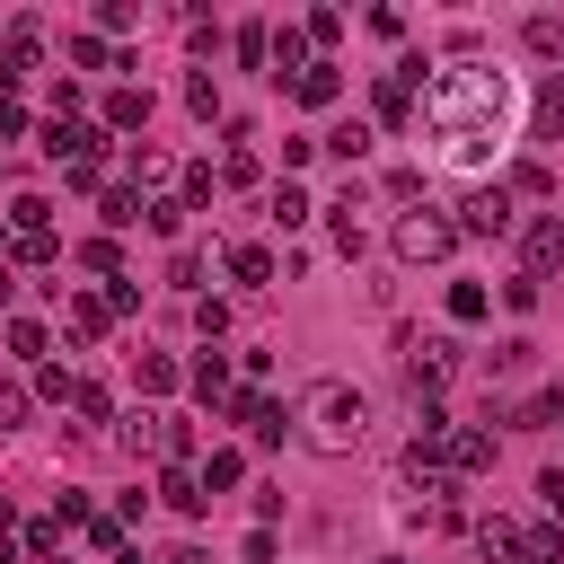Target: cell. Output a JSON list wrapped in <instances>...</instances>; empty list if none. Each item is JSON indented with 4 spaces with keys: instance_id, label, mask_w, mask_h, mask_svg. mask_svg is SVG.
Instances as JSON below:
<instances>
[{
    "instance_id": "1",
    "label": "cell",
    "mask_w": 564,
    "mask_h": 564,
    "mask_svg": "<svg viewBox=\"0 0 564 564\" xmlns=\"http://www.w3.org/2000/svg\"><path fill=\"white\" fill-rule=\"evenodd\" d=\"M423 115L441 123V141H485V123H502V79L494 70H432L423 88Z\"/></svg>"
},
{
    "instance_id": "40",
    "label": "cell",
    "mask_w": 564,
    "mask_h": 564,
    "mask_svg": "<svg viewBox=\"0 0 564 564\" xmlns=\"http://www.w3.org/2000/svg\"><path fill=\"white\" fill-rule=\"evenodd\" d=\"M132 26V0H97V35H123Z\"/></svg>"
},
{
    "instance_id": "10",
    "label": "cell",
    "mask_w": 564,
    "mask_h": 564,
    "mask_svg": "<svg viewBox=\"0 0 564 564\" xmlns=\"http://www.w3.org/2000/svg\"><path fill=\"white\" fill-rule=\"evenodd\" d=\"M229 414H238V423H247V432H256V441H282V432H291V414H282V405H273V397H238V405H229Z\"/></svg>"
},
{
    "instance_id": "14",
    "label": "cell",
    "mask_w": 564,
    "mask_h": 564,
    "mask_svg": "<svg viewBox=\"0 0 564 564\" xmlns=\"http://www.w3.org/2000/svg\"><path fill=\"white\" fill-rule=\"evenodd\" d=\"M308 62H317V53H308V26H282V35H273V79H282V70L300 79Z\"/></svg>"
},
{
    "instance_id": "20",
    "label": "cell",
    "mask_w": 564,
    "mask_h": 564,
    "mask_svg": "<svg viewBox=\"0 0 564 564\" xmlns=\"http://www.w3.org/2000/svg\"><path fill=\"white\" fill-rule=\"evenodd\" d=\"M308 212H317V203H308V194H300V185H291V176H282V185H273V220H282V229H300V220H308Z\"/></svg>"
},
{
    "instance_id": "36",
    "label": "cell",
    "mask_w": 564,
    "mask_h": 564,
    "mask_svg": "<svg viewBox=\"0 0 564 564\" xmlns=\"http://www.w3.org/2000/svg\"><path fill=\"white\" fill-rule=\"evenodd\" d=\"M141 185H167V159H159V150H132V194H141Z\"/></svg>"
},
{
    "instance_id": "48",
    "label": "cell",
    "mask_w": 564,
    "mask_h": 564,
    "mask_svg": "<svg viewBox=\"0 0 564 564\" xmlns=\"http://www.w3.org/2000/svg\"><path fill=\"white\" fill-rule=\"evenodd\" d=\"M379 564H405V555H379Z\"/></svg>"
},
{
    "instance_id": "16",
    "label": "cell",
    "mask_w": 564,
    "mask_h": 564,
    "mask_svg": "<svg viewBox=\"0 0 564 564\" xmlns=\"http://www.w3.org/2000/svg\"><path fill=\"white\" fill-rule=\"evenodd\" d=\"M106 123H115V132H141V123H150V88H115V97H106Z\"/></svg>"
},
{
    "instance_id": "35",
    "label": "cell",
    "mask_w": 564,
    "mask_h": 564,
    "mask_svg": "<svg viewBox=\"0 0 564 564\" xmlns=\"http://www.w3.org/2000/svg\"><path fill=\"white\" fill-rule=\"evenodd\" d=\"M335 35H344V18H335V9H317V18H308V53L326 62V44H335Z\"/></svg>"
},
{
    "instance_id": "24",
    "label": "cell",
    "mask_w": 564,
    "mask_h": 564,
    "mask_svg": "<svg viewBox=\"0 0 564 564\" xmlns=\"http://www.w3.org/2000/svg\"><path fill=\"white\" fill-rule=\"evenodd\" d=\"M106 326H115V317H106V300H70V335H79V344H88V335H106Z\"/></svg>"
},
{
    "instance_id": "15",
    "label": "cell",
    "mask_w": 564,
    "mask_h": 564,
    "mask_svg": "<svg viewBox=\"0 0 564 564\" xmlns=\"http://www.w3.org/2000/svg\"><path fill=\"white\" fill-rule=\"evenodd\" d=\"M370 106H379V123H414V88H405L397 70H388V79L370 88Z\"/></svg>"
},
{
    "instance_id": "7",
    "label": "cell",
    "mask_w": 564,
    "mask_h": 564,
    "mask_svg": "<svg viewBox=\"0 0 564 564\" xmlns=\"http://www.w3.org/2000/svg\"><path fill=\"white\" fill-rule=\"evenodd\" d=\"M185 379H194V397H203V405H238V388H229V352H203Z\"/></svg>"
},
{
    "instance_id": "30",
    "label": "cell",
    "mask_w": 564,
    "mask_h": 564,
    "mask_svg": "<svg viewBox=\"0 0 564 564\" xmlns=\"http://www.w3.org/2000/svg\"><path fill=\"white\" fill-rule=\"evenodd\" d=\"M141 220H150L159 238H176V220H185V203H176V194H150V212H141Z\"/></svg>"
},
{
    "instance_id": "23",
    "label": "cell",
    "mask_w": 564,
    "mask_h": 564,
    "mask_svg": "<svg viewBox=\"0 0 564 564\" xmlns=\"http://www.w3.org/2000/svg\"><path fill=\"white\" fill-rule=\"evenodd\" d=\"M9 256H18V264H53V229H26V238L9 229Z\"/></svg>"
},
{
    "instance_id": "2",
    "label": "cell",
    "mask_w": 564,
    "mask_h": 564,
    "mask_svg": "<svg viewBox=\"0 0 564 564\" xmlns=\"http://www.w3.org/2000/svg\"><path fill=\"white\" fill-rule=\"evenodd\" d=\"M300 432H308V449L344 458V449H361V432H370V397H361V388H344V379H326V388L308 397Z\"/></svg>"
},
{
    "instance_id": "4",
    "label": "cell",
    "mask_w": 564,
    "mask_h": 564,
    "mask_svg": "<svg viewBox=\"0 0 564 564\" xmlns=\"http://www.w3.org/2000/svg\"><path fill=\"white\" fill-rule=\"evenodd\" d=\"M123 449H132V458L150 449V458H167V467H185V449H194V432H185L176 414H141V405H132V414H123Z\"/></svg>"
},
{
    "instance_id": "34",
    "label": "cell",
    "mask_w": 564,
    "mask_h": 564,
    "mask_svg": "<svg viewBox=\"0 0 564 564\" xmlns=\"http://www.w3.org/2000/svg\"><path fill=\"white\" fill-rule=\"evenodd\" d=\"M520 423H564V388H538V397L520 405Z\"/></svg>"
},
{
    "instance_id": "22",
    "label": "cell",
    "mask_w": 564,
    "mask_h": 564,
    "mask_svg": "<svg viewBox=\"0 0 564 564\" xmlns=\"http://www.w3.org/2000/svg\"><path fill=\"white\" fill-rule=\"evenodd\" d=\"M238 476H247L238 449H212V458H203V494H220V485H238Z\"/></svg>"
},
{
    "instance_id": "17",
    "label": "cell",
    "mask_w": 564,
    "mask_h": 564,
    "mask_svg": "<svg viewBox=\"0 0 564 564\" xmlns=\"http://www.w3.org/2000/svg\"><path fill=\"white\" fill-rule=\"evenodd\" d=\"M97 212H106V229H132V220H141L150 203H141L132 185H106V203H97Z\"/></svg>"
},
{
    "instance_id": "26",
    "label": "cell",
    "mask_w": 564,
    "mask_h": 564,
    "mask_svg": "<svg viewBox=\"0 0 564 564\" xmlns=\"http://www.w3.org/2000/svg\"><path fill=\"white\" fill-rule=\"evenodd\" d=\"M520 564H564V538H555V529H529V538H520Z\"/></svg>"
},
{
    "instance_id": "19",
    "label": "cell",
    "mask_w": 564,
    "mask_h": 564,
    "mask_svg": "<svg viewBox=\"0 0 564 564\" xmlns=\"http://www.w3.org/2000/svg\"><path fill=\"white\" fill-rule=\"evenodd\" d=\"M79 538H88V555H123V520H115V511H88Z\"/></svg>"
},
{
    "instance_id": "28",
    "label": "cell",
    "mask_w": 564,
    "mask_h": 564,
    "mask_svg": "<svg viewBox=\"0 0 564 564\" xmlns=\"http://www.w3.org/2000/svg\"><path fill=\"white\" fill-rule=\"evenodd\" d=\"M185 106H194V115H203V123H212V115H220V88H212V70H194V79H185Z\"/></svg>"
},
{
    "instance_id": "32",
    "label": "cell",
    "mask_w": 564,
    "mask_h": 564,
    "mask_svg": "<svg viewBox=\"0 0 564 564\" xmlns=\"http://www.w3.org/2000/svg\"><path fill=\"white\" fill-rule=\"evenodd\" d=\"M132 370H141V388H150V397H159V388H176V361H167V352H141Z\"/></svg>"
},
{
    "instance_id": "9",
    "label": "cell",
    "mask_w": 564,
    "mask_h": 564,
    "mask_svg": "<svg viewBox=\"0 0 564 564\" xmlns=\"http://www.w3.org/2000/svg\"><path fill=\"white\" fill-rule=\"evenodd\" d=\"M291 97H300V106H335V97H344V70H335V62H308V70L291 79Z\"/></svg>"
},
{
    "instance_id": "38",
    "label": "cell",
    "mask_w": 564,
    "mask_h": 564,
    "mask_svg": "<svg viewBox=\"0 0 564 564\" xmlns=\"http://www.w3.org/2000/svg\"><path fill=\"white\" fill-rule=\"evenodd\" d=\"M449 317H458V326H476V317H485V291H476V282H458V291H449Z\"/></svg>"
},
{
    "instance_id": "39",
    "label": "cell",
    "mask_w": 564,
    "mask_h": 564,
    "mask_svg": "<svg viewBox=\"0 0 564 564\" xmlns=\"http://www.w3.org/2000/svg\"><path fill=\"white\" fill-rule=\"evenodd\" d=\"M538 132H564V79H546V97H538Z\"/></svg>"
},
{
    "instance_id": "42",
    "label": "cell",
    "mask_w": 564,
    "mask_h": 564,
    "mask_svg": "<svg viewBox=\"0 0 564 564\" xmlns=\"http://www.w3.org/2000/svg\"><path fill=\"white\" fill-rule=\"evenodd\" d=\"M79 264H88V273H106V282H115V238H88V247H79Z\"/></svg>"
},
{
    "instance_id": "33",
    "label": "cell",
    "mask_w": 564,
    "mask_h": 564,
    "mask_svg": "<svg viewBox=\"0 0 564 564\" xmlns=\"http://www.w3.org/2000/svg\"><path fill=\"white\" fill-rule=\"evenodd\" d=\"M70 405H79V423H106V414H115V397H106L97 379H79V397H70Z\"/></svg>"
},
{
    "instance_id": "31",
    "label": "cell",
    "mask_w": 564,
    "mask_h": 564,
    "mask_svg": "<svg viewBox=\"0 0 564 564\" xmlns=\"http://www.w3.org/2000/svg\"><path fill=\"white\" fill-rule=\"evenodd\" d=\"M194 326H203V344H220L229 335V300H194Z\"/></svg>"
},
{
    "instance_id": "25",
    "label": "cell",
    "mask_w": 564,
    "mask_h": 564,
    "mask_svg": "<svg viewBox=\"0 0 564 564\" xmlns=\"http://www.w3.org/2000/svg\"><path fill=\"white\" fill-rule=\"evenodd\" d=\"M9 352H18V361H44V326H35V317H9Z\"/></svg>"
},
{
    "instance_id": "3",
    "label": "cell",
    "mask_w": 564,
    "mask_h": 564,
    "mask_svg": "<svg viewBox=\"0 0 564 564\" xmlns=\"http://www.w3.org/2000/svg\"><path fill=\"white\" fill-rule=\"evenodd\" d=\"M388 247H397V264H441L449 247H458V220L449 212H397V229H388Z\"/></svg>"
},
{
    "instance_id": "5",
    "label": "cell",
    "mask_w": 564,
    "mask_h": 564,
    "mask_svg": "<svg viewBox=\"0 0 564 564\" xmlns=\"http://www.w3.org/2000/svg\"><path fill=\"white\" fill-rule=\"evenodd\" d=\"M511 229V185H476L458 203V238H502Z\"/></svg>"
},
{
    "instance_id": "49",
    "label": "cell",
    "mask_w": 564,
    "mask_h": 564,
    "mask_svg": "<svg viewBox=\"0 0 564 564\" xmlns=\"http://www.w3.org/2000/svg\"><path fill=\"white\" fill-rule=\"evenodd\" d=\"M0 238H9V220H0Z\"/></svg>"
},
{
    "instance_id": "44",
    "label": "cell",
    "mask_w": 564,
    "mask_h": 564,
    "mask_svg": "<svg viewBox=\"0 0 564 564\" xmlns=\"http://www.w3.org/2000/svg\"><path fill=\"white\" fill-rule=\"evenodd\" d=\"M18 414H26V388H18V379H0V432H9Z\"/></svg>"
},
{
    "instance_id": "18",
    "label": "cell",
    "mask_w": 564,
    "mask_h": 564,
    "mask_svg": "<svg viewBox=\"0 0 564 564\" xmlns=\"http://www.w3.org/2000/svg\"><path fill=\"white\" fill-rule=\"evenodd\" d=\"M35 397L70 405V397H79V370H62V361H35Z\"/></svg>"
},
{
    "instance_id": "27",
    "label": "cell",
    "mask_w": 564,
    "mask_h": 564,
    "mask_svg": "<svg viewBox=\"0 0 564 564\" xmlns=\"http://www.w3.org/2000/svg\"><path fill=\"white\" fill-rule=\"evenodd\" d=\"M520 44H529V53H564V26H555V18H529Z\"/></svg>"
},
{
    "instance_id": "6",
    "label": "cell",
    "mask_w": 564,
    "mask_h": 564,
    "mask_svg": "<svg viewBox=\"0 0 564 564\" xmlns=\"http://www.w3.org/2000/svg\"><path fill=\"white\" fill-rule=\"evenodd\" d=\"M449 370H458V344H449V335H414V344H405V379H414L423 397H432Z\"/></svg>"
},
{
    "instance_id": "13",
    "label": "cell",
    "mask_w": 564,
    "mask_h": 564,
    "mask_svg": "<svg viewBox=\"0 0 564 564\" xmlns=\"http://www.w3.org/2000/svg\"><path fill=\"white\" fill-rule=\"evenodd\" d=\"M229 282L238 291H264L273 282V247H229Z\"/></svg>"
},
{
    "instance_id": "45",
    "label": "cell",
    "mask_w": 564,
    "mask_h": 564,
    "mask_svg": "<svg viewBox=\"0 0 564 564\" xmlns=\"http://www.w3.org/2000/svg\"><path fill=\"white\" fill-rule=\"evenodd\" d=\"M18 132H26V106H18V97H0V141H18Z\"/></svg>"
},
{
    "instance_id": "41",
    "label": "cell",
    "mask_w": 564,
    "mask_h": 564,
    "mask_svg": "<svg viewBox=\"0 0 564 564\" xmlns=\"http://www.w3.org/2000/svg\"><path fill=\"white\" fill-rule=\"evenodd\" d=\"M70 62L79 70H106V35H70Z\"/></svg>"
},
{
    "instance_id": "21",
    "label": "cell",
    "mask_w": 564,
    "mask_h": 564,
    "mask_svg": "<svg viewBox=\"0 0 564 564\" xmlns=\"http://www.w3.org/2000/svg\"><path fill=\"white\" fill-rule=\"evenodd\" d=\"M9 229H18V238H26V229H53V203H44V194H18V203H9Z\"/></svg>"
},
{
    "instance_id": "29",
    "label": "cell",
    "mask_w": 564,
    "mask_h": 564,
    "mask_svg": "<svg viewBox=\"0 0 564 564\" xmlns=\"http://www.w3.org/2000/svg\"><path fill=\"white\" fill-rule=\"evenodd\" d=\"M326 150H335V159H361V150H370V123H335Z\"/></svg>"
},
{
    "instance_id": "11",
    "label": "cell",
    "mask_w": 564,
    "mask_h": 564,
    "mask_svg": "<svg viewBox=\"0 0 564 564\" xmlns=\"http://www.w3.org/2000/svg\"><path fill=\"white\" fill-rule=\"evenodd\" d=\"M159 494H167V511H185V520H194V511H212V494H203V476H194V467H167V476H159Z\"/></svg>"
},
{
    "instance_id": "37",
    "label": "cell",
    "mask_w": 564,
    "mask_h": 564,
    "mask_svg": "<svg viewBox=\"0 0 564 564\" xmlns=\"http://www.w3.org/2000/svg\"><path fill=\"white\" fill-rule=\"evenodd\" d=\"M97 300H106V317H132V308H141V291H132V282H123V273H115V282H106V291H97Z\"/></svg>"
},
{
    "instance_id": "12",
    "label": "cell",
    "mask_w": 564,
    "mask_h": 564,
    "mask_svg": "<svg viewBox=\"0 0 564 564\" xmlns=\"http://www.w3.org/2000/svg\"><path fill=\"white\" fill-rule=\"evenodd\" d=\"M555 264H564V220H529V273L546 282Z\"/></svg>"
},
{
    "instance_id": "46",
    "label": "cell",
    "mask_w": 564,
    "mask_h": 564,
    "mask_svg": "<svg viewBox=\"0 0 564 564\" xmlns=\"http://www.w3.org/2000/svg\"><path fill=\"white\" fill-rule=\"evenodd\" d=\"M159 564H203V546H167V555H159Z\"/></svg>"
},
{
    "instance_id": "47",
    "label": "cell",
    "mask_w": 564,
    "mask_h": 564,
    "mask_svg": "<svg viewBox=\"0 0 564 564\" xmlns=\"http://www.w3.org/2000/svg\"><path fill=\"white\" fill-rule=\"evenodd\" d=\"M9 291H18V273H9V264H0V300H9Z\"/></svg>"
},
{
    "instance_id": "8",
    "label": "cell",
    "mask_w": 564,
    "mask_h": 564,
    "mask_svg": "<svg viewBox=\"0 0 564 564\" xmlns=\"http://www.w3.org/2000/svg\"><path fill=\"white\" fill-rule=\"evenodd\" d=\"M520 538H529V529H520V520H502V511H494V520H476V546H485V564H520Z\"/></svg>"
},
{
    "instance_id": "43",
    "label": "cell",
    "mask_w": 564,
    "mask_h": 564,
    "mask_svg": "<svg viewBox=\"0 0 564 564\" xmlns=\"http://www.w3.org/2000/svg\"><path fill=\"white\" fill-rule=\"evenodd\" d=\"M538 502H546V511L564 520V467H546V476H538Z\"/></svg>"
}]
</instances>
